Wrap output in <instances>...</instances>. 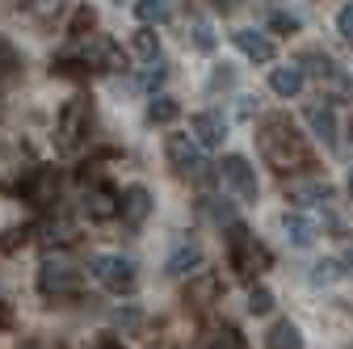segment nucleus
<instances>
[{
  "label": "nucleus",
  "mask_w": 353,
  "mask_h": 349,
  "mask_svg": "<svg viewBox=\"0 0 353 349\" xmlns=\"http://www.w3.org/2000/svg\"><path fill=\"white\" fill-rule=\"evenodd\" d=\"M256 148L265 156V164L278 168V172H303L312 168V148L299 135V126L286 114H270L256 126Z\"/></svg>",
  "instance_id": "1"
},
{
  "label": "nucleus",
  "mask_w": 353,
  "mask_h": 349,
  "mask_svg": "<svg viewBox=\"0 0 353 349\" xmlns=\"http://www.w3.org/2000/svg\"><path fill=\"white\" fill-rule=\"evenodd\" d=\"M228 261H232V270L240 274V278H261L265 270H270L274 266V252L270 248H265L244 223H232L228 228Z\"/></svg>",
  "instance_id": "2"
},
{
  "label": "nucleus",
  "mask_w": 353,
  "mask_h": 349,
  "mask_svg": "<svg viewBox=\"0 0 353 349\" xmlns=\"http://www.w3.org/2000/svg\"><path fill=\"white\" fill-rule=\"evenodd\" d=\"M38 290H42V299H51V303L80 299L84 274H80L76 261H68L63 252H51L47 261H42V270H38Z\"/></svg>",
  "instance_id": "3"
},
{
  "label": "nucleus",
  "mask_w": 353,
  "mask_h": 349,
  "mask_svg": "<svg viewBox=\"0 0 353 349\" xmlns=\"http://www.w3.org/2000/svg\"><path fill=\"white\" fill-rule=\"evenodd\" d=\"M88 130H93V106L88 97H72L63 110H59V122H55V148L59 152H80L88 143Z\"/></svg>",
  "instance_id": "4"
},
{
  "label": "nucleus",
  "mask_w": 353,
  "mask_h": 349,
  "mask_svg": "<svg viewBox=\"0 0 353 349\" xmlns=\"http://www.w3.org/2000/svg\"><path fill=\"white\" fill-rule=\"evenodd\" d=\"M59 186H63L59 168H51V164H34V168H26L21 177H17L13 190H17L30 206H55V202H59Z\"/></svg>",
  "instance_id": "5"
},
{
  "label": "nucleus",
  "mask_w": 353,
  "mask_h": 349,
  "mask_svg": "<svg viewBox=\"0 0 353 349\" xmlns=\"http://www.w3.org/2000/svg\"><path fill=\"white\" fill-rule=\"evenodd\" d=\"M93 278L110 295H130L135 290V261H126L122 252H97L93 257Z\"/></svg>",
  "instance_id": "6"
},
{
  "label": "nucleus",
  "mask_w": 353,
  "mask_h": 349,
  "mask_svg": "<svg viewBox=\"0 0 353 349\" xmlns=\"http://www.w3.org/2000/svg\"><path fill=\"white\" fill-rule=\"evenodd\" d=\"M164 152H168V164L181 172V177H190V181H210V164L202 160V152H198V143H194L190 135H168V139H164Z\"/></svg>",
  "instance_id": "7"
},
{
  "label": "nucleus",
  "mask_w": 353,
  "mask_h": 349,
  "mask_svg": "<svg viewBox=\"0 0 353 349\" xmlns=\"http://www.w3.org/2000/svg\"><path fill=\"white\" fill-rule=\"evenodd\" d=\"M219 177H223V186H228L240 202H256V198H261L256 168H252L244 156H223V164H219Z\"/></svg>",
  "instance_id": "8"
},
{
  "label": "nucleus",
  "mask_w": 353,
  "mask_h": 349,
  "mask_svg": "<svg viewBox=\"0 0 353 349\" xmlns=\"http://www.w3.org/2000/svg\"><path fill=\"white\" fill-rule=\"evenodd\" d=\"M84 215L93 223H110V219H118V190L114 186H105V181H93L84 190Z\"/></svg>",
  "instance_id": "9"
},
{
  "label": "nucleus",
  "mask_w": 353,
  "mask_h": 349,
  "mask_svg": "<svg viewBox=\"0 0 353 349\" xmlns=\"http://www.w3.org/2000/svg\"><path fill=\"white\" fill-rule=\"evenodd\" d=\"M118 215H122L126 228H143L148 215H152V194H148V186H126V190L118 194Z\"/></svg>",
  "instance_id": "10"
},
{
  "label": "nucleus",
  "mask_w": 353,
  "mask_h": 349,
  "mask_svg": "<svg viewBox=\"0 0 353 349\" xmlns=\"http://www.w3.org/2000/svg\"><path fill=\"white\" fill-rule=\"evenodd\" d=\"M190 130L198 135L202 148H223V139H228V122L219 118V114H194Z\"/></svg>",
  "instance_id": "11"
},
{
  "label": "nucleus",
  "mask_w": 353,
  "mask_h": 349,
  "mask_svg": "<svg viewBox=\"0 0 353 349\" xmlns=\"http://www.w3.org/2000/svg\"><path fill=\"white\" fill-rule=\"evenodd\" d=\"M232 42H236V47H240L252 63H270V59H274V42L265 38V34H256V30H236Z\"/></svg>",
  "instance_id": "12"
},
{
  "label": "nucleus",
  "mask_w": 353,
  "mask_h": 349,
  "mask_svg": "<svg viewBox=\"0 0 353 349\" xmlns=\"http://www.w3.org/2000/svg\"><path fill=\"white\" fill-rule=\"evenodd\" d=\"M214 299H219V278H214V274H198V278L190 282V290H185V303H190V308H210Z\"/></svg>",
  "instance_id": "13"
},
{
  "label": "nucleus",
  "mask_w": 353,
  "mask_h": 349,
  "mask_svg": "<svg viewBox=\"0 0 353 349\" xmlns=\"http://www.w3.org/2000/svg\"><path fill=\"white\" fill-rule=\"evenodd\" d=\"M265 349H303V332L290 320H278L270 332H265Z\"/></svg>",
  "instance_id": "14"
},
{
  "label": "nucleus",
  "mask_w": 353,
  "mask_h": 349,
  "mask_svg": "<svg viewBox=\"0 0 353 349\" xmlns=\"http://www.w3.org/2000/svg\"><path fill=\"white\" fill-rule=\"evenodd\" d=\"M198 261H202V248H198L194 240H181V244L172 248V257H168V266H164V270H168V274H190Z\"/></svg>",
  "instance_id": "15"
},
{
  "label": "nucleus",
  "mask_w": 353,
  "mask_h": 349,
  "mask_svg": "<svg viewBox=\"0 0 353 349\" xmlns=\"http://www.w3.org/2000/svg\"><path fill=\"white\" fill-rule=\"evenodd\" d=\"M270 89H274L278 97H299V93H303V68H274Z\"/></svg>",
  "instance_id": "16"
},
{
  "label": "nucleus",
  "mask_w": 353,
  "mask_h": 349,
  "mask_svg": "<svg viewBox=\"0 0 353 349\" xmlns=\"http://www.w3.org/2000/svg\"><path fill=\"white\" fill-rule=\"evenodd\" d=\"M307 122L316 126V135H320L328 148H336V118H332L328 106H307Z\"/></svg>",
  "instance_id": "17"
},
{
  "label": "nucleus",
  "mask_w": 353,
  "mask_h": 349,
  "mask_svg": "<svg viewBox=\"0 0 353 349\" xmlns=\"http://www.w3.org/2000/svg\"><path fill=\"white\" fill-rule=\"evenodd\" d=\"M286 236L294 248H312L316 244V223L307 215H286Z\"/></svg>",
  "instance_id": "18"
},
{
  "label": "nucleus",
  "mask_w": 353,
  "mask_h": 349,
  "mask_svg": "<svg viewBox=\"0 0 353 349\" xmlns=\"http://www.w3.org/2000/svg\"><path fill=\"white\" fill-rule=\"evenodd\" d=\"M286 194L294 198V202H328V181H320V177H312V181H290L286 186Z\"/></svg>",
  "instance_id": "19"
},
{
  "label": "nucleus",
  "mask_w": 353,
  "mask_h": 349,
  "mask_svg": "<svg viewBox=\"0 0 353 349\" xmlns=\"http://www.w3.org/2000/svg\"><path fill=\"white\" fill-rule=\"evenodd\" d=\"M17 72H21V51L13 47V42L0 34V84H9V80H17Z\"/></svg>",
  "instance_id": "20"
},
{
  "label": "nucleus",
  "mask_w": 353,
  "mask_h": 349,
  "mask_svg": "<svg viewBox=\"0 0 353 349\" xmlns=\"http://www.w3.org/2000/svg\"><path fill=\"white\" fill-rule=\"evenodd\" d=\"M135 17L143 26H160V21L172 17V5H168V0H135Z\"/></svg>",
  "instance_id": "21"
},
{
  "label": "nucleus",
  "mask_w": 353,
  "mask_h": 349,
  "mask_svg": "<svg viewBox=\"0 0 353 349\" xmlns=\"http://www.w3.org/2000/svg\"><path fill=\"white\" fill-rule=\"evenodd\" d=\"M176 114H181V106H176L172 97H156V101L148 106V122H160V126H168Z\"/></svg>",
  "instance_id": "22"
},
{
  "label": "nucleus",
  "mask_w": 353,
  "mask_h": 349,
  "mask_svg": "<svg viewBox=\"0 0 353 349\" xmlns=\"http://www.w3.org/2000/svg\"><path fill=\"white\" fill-rule=\"evenodd\" d=\"M26 9H30L38 21H55V17L68 9V0H26Z\"/></svg>",
  "instance_id": "23"
},
{
  "label": "nucleus",
  "mask_w": 353,
  "mask_h": 349,
  "mask_svg": "<svg viewBox=\"0 0 353 349\" xmlns=\"http://www.w3.org/2000/svg\"><path fill=\"white\" fill-rule=\"evenodd\" d=\"M248 312H252V316H270V312H274V295L265 290V286H252V290H248Z\"/></svg>",
  "instance_id": "24"
},
{
  "label": "nucleus",
  "mask_w": 353,
  "mask_h": 349,
  "mask_svg": "<svg viewBox=\"0 0 353 349\" xmlns=\"http://www.w3.org/2000/svg\"><path fill=\"white\" fill-rule=\"evenodd\" d=\"M130 47H135V55H139V59H148V63H152V59H156V51H160V47H156V34H152V30H139Z\"/></svg>",
  "instance_id": "25"
},
{
  "label": "nucleus",
  "mask_w": 353,
  "mask_h": 349,
  "mask_svg": "<svg viewBox=\"0 0 353 349\" xmlns=\"http://www.w3.org/2000/svg\"><path fill=\"white\" fill-rule=\"evenodd\" d=\"M194 47H198V51H210V47H214V34H210L206 21H194Z\"/></svg>",
  "instance_id": "26"
},
{
  "label": "nucleus",
  "mask_w": 353,
  "mask_h": 349,
  "mask_svg": "<svg viewBox=\"0 0 353 349\" xmlns=\"http://www.w3.org/2000/svg\"><path fill=\"white\" fill-rule=\"evenodd\" d=\"M26 240H30V228H13V232L0 236V248H17V244H26Z\"/></svg>",
  "instance_id": "27"
},
{
  "label": "nucleus",
  "mask_w": 353,
  "mask_h": 349,
  "mask_svg": "<svg viewBox=\"0 0 353 349\" xmlns=\"http://www.w3.org/2000/svg\"><path fill=\"white\" fill-rule=\"evenodd\" d=\"M210 349H244V337H240V332H236V328H228V332H223V337H219V341H214V345H210Z\"/></svg>",
  "instance_id": "28"
},
{
  "label": "nucleus",
  "mask_w": 353,
  "mask_h": 349,
  "mask_svg": "<svg viewBox=\"0 0 353 349\" xmlns=\"http://www.w3.org/2000/svg\"><path fill=\"white\" fill-rule=\"evenodd\" d=\"M160 80H164V63H160V59H152V63H148V72H143V84H148V89H156Z\"/></svg>",
  "instance_id": "29"
},
{
  "label": "nucleus",
  "mask_w": 353,
  "mask_h": 349,
  "mask_svg": "<svg viewBox=\"0 0 353 349\" xmlns=\"http://www.w3.org/2000/svg\"><path fill=\"white\" fill-rule=\"evenodd\" d=\"M336 270H341L336 261H320V266H316V274H312V278H316V282H332V278H336Z\"/></svg>",
  "instance_id": "30"
},
{
  "label": "nucleus",
  "mask_w": 353,
  "mask_h": 349,
  "mask_svg": "<svg viewBox=\"0 0 353 349\" xmlns=\"http://www.w3.org/2000/svg\"><path fill=\"white\" fill-rule=\"evenodd\" d=\"M336 26H341V34H345V38L353 42V5H345V9H341V17H336Z\"/></svg>",
  "instance_id": "31"
},
{
  "label": "nucleus",
  "mask_w": 353,
  "mask_h": 349,
  "mask_svg": "<svg viewBox=\"0 0 353 349\" xmlns=\"http://www.w3.org/2000/svg\"><path fill=\"white\" fill-rule=\"evenodd\" d=\"M80 30H93V9H80V13H76V21H72V34L80 38Z\"/></svg>",
  "instance_id": "32"
},
{
  "label": "nucleus",
  "mask_w": 353,
  "mask_h": 349,
  "mask_svg": "<svg viewBox=\"0 0 353 349\" xmlns=\"http://www.w3.org/2000/svg\"><path fill=\"white\" fill-rule=\"evenodd\" d=\"M274 30H299V21L286 17V13H274Z\"/></svg>",
  "instance_id": "33"
},
{
  "label": "nucleus",
  "mask_w": 353,
  "mask_h": 349,
  "mask_svg": "<svg viewBox=\"0 0 353 349\" xmlns=\"http://www.w3.org/2000/svg\"><path fill=\"white\" fill-rule=\"evenodd\" d=\"M97 349H126V345H122V341H101Z\"/></svg>",
  "instance_id": "34"
},
{
  "label": "nucleus",
  "mask_w": 353,
  "mask_h": 349,
  "mask_svg": "<svg viewBox=\"0 0 353 349\" xmlns=\"http://www.w3.org/2000/svg\"><path fill=\"white\" fill-rule=\"evenodd\" d=\"M349 198H353V172H349Z\"/></svg>",
  "instance_id": "35"
},
{
  "label": "nucleus",
  "mask_w": 353,
  "mask_h": 349,
  "mask_svg": "<svg viewBox=\"0 0 353 349\" xmlns=\"http://www.w3.org/2000/svg\"><path fill=\"white\" fill-rule=\"evenodd\" d=\"M349 266H353V252H349Z\"/></svg>",
  "instance_id": "36"
},
{
  "label": "nucleus",
  "mask_w": 353,
  "mask_h": 349,
  "mask_svg": "<svg viewBox=\"0 0 353 349\" xmlns=\"http://www.w3.org/2000/svg\"><path fill=\"white\" fill-rule=\"evenodd\" d=\"M349 135H353V122H349Z\"/></svg>",
  "instance_id": "37"
}]
</instances>
